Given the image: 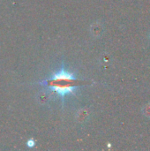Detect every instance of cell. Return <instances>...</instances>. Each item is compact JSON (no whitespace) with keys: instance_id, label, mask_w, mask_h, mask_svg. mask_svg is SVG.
Instances as JSON below:
<instances>
[{"instance_id":"cell-2","label":"cell","mask_w":150,"mask_h":151,"mask_svg":"<svg viewBox=\"0 0 150 151\" xmlns=\"http://www.w3.org/2000/svg\"><path fill=\"white\" fill-rule=\"evenodd\" d=\"M27 146H28V147H34V141L33 139L29 140V141L27 142Z\"/></svg>"},{"instance_id":"cell-1","label":"cell","mask_w":150,"mask_h":151,"mask_svg":"<svg viewBox=\"0 0 150 151\" xmlns=\"http://www.w3.org/2000/svg\"><path fill=\"white\" fill-rule=\"evenodd\" d=\"M41 84L46 86L50 90L60 96L64 101L65 96L73 94L79 87L87 85L88 83L83 80L76 78L72 73L62 68L50 78L42 81Z\"/></svg>"}]
</instances>
